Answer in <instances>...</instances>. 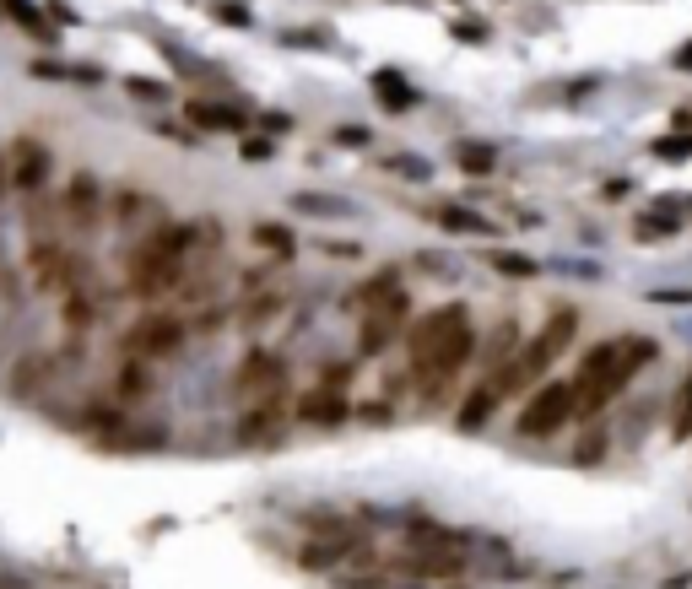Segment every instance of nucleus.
<instances>
[{
    "mask_svg": "<svg viewBox=\"0 0 692 589\" xmlns=\"http://www.w3.org/2000/svg\"><path fill=\"white\" fill-rule=\"evenodd\" d=\"M190 119H195V125H206V130H238V125H244V114H222L217 103H190Z\"/></svg>",
    "mask_w": 692,
    "mask_h": 589,
    "instance_id": "17",
    "label": "nucleus"
},
{
    "mask_svg": "<svg viewBox=\"0 0 692 589\" xmlns=\"http://www.w3.org/2000/svg\"><path fill=\"white\" fill-rule=\"evenodd\" d=\"M276 390H287V363H282V357H271V352H249L244 368L233 373V395L238 400H265Z\"/></svg>",
    "mask_w": 692,
    "mask_h": 589,
    "instance_id": "8",
    "label": "nucleus"
},
{
    "mask_svg": "<svg viewBox=\"0 0 692 589\" xmlns=\"http://www.w3.org/2000/svg\"><path fill=\"white\" fill-rule=\"evenodd\" d=\"M125 368H130V373H125V390H130V395H141V390H146V373H141V363H125Z\"/></svg>",
    "mask_w": 692,
    "mask_h": 589,
    "instance_id": "22",
    "label": "nucleus"
},
{
    "mask_svg": "<svg viewBox=\"0 0 692 589\" xmlns=\"http://www.w3.org/2000/svg\"><path fill=\"white\" fill-rule=\"evenodd\" d=\"M406 314H411V298H406V292H395L390 303H379V309H368L363 319H357V346H363L368 357H379L384 346H390L395 336H401Z\"/></svg>",
    "mask_w": 692,
    "mask_h": 589,
    "instance_id": "6",
    "label": "nucleus"
},
{
    "mask_svg": "<svg viewBox=\"0 0 692 589\" xmlns=\"http://www.w3.org/2000/svg\"><path fill=\"white\" fill-rule=\"evenodd\" d=\"M438 222L444 227H476V233H482V222H476L471 211H438Z\"/></svg>",
    "mask_w": 692,
    "mask_h": 589,
    "instance_id": "21",
    "label": "nucleus"
},
{
    "mask_svg": "<svg viewBox=\"0 0 692 589\" xmlns=\"http://www.w3.org/2000/svg\"><path fill=\"white\" fill-rule=\"evenodd\" d=\"M60 211H65V217H71L76 227H92V222H98V211H103V195H98V184H92L87 173H82V179H71V190H65Z\"/></svg>",
    "mask_w": 692,
    "mask_h": 589,
    "instance_id": "14",
    "label": "nucleus"
},
{
    "mask_svg": "<svg viewBox=\"0 0 692 589\" xmlns=\"http://www.w3.org/2000/svg\"><path fill=\"white\" fill-rule=\"evenodd\" d=\"M655 152H660V157H687V152H692V146H687V141H660V146H655Z\"/></svg>",
    "mask_w": 692,
    "mask_h": 589,
    "instance_id": "23",
    "label": "nucleus"
},
{
    "mask_svg": "<svg viewBox=\"0 0 692 589\" xmlns=\"http://www.w3.org/2000/svg\"><path fill=\"white\" fill-rule=\"evenodd\" d=\"M574 417V384H536L525 395V411L514 417L519 438H552L557 427Z\"/></svg>",
    "mask_w": 692,
    "mask_h": 589,
    "instance_id": "5",
    "label": "nucleus"
},
{
    "mask_svg": "<svg viewBox=\"0 0 692 589\" xmlns=\"http://www.w3.org/2000/svg\"><path fill=\"white\" fill-rule=\"evenodd\" d=\"M0 195H6V168H0Z\"/></svg>",
    "mask_w": 692,
    "mask_h": 589,
    "instance_id": "26",
    "label": "nucleus"
},
{
    "mask_svg": "<svg viewBox=\"0 0 692 589\" xmlns=\"http://www.w3.org/2000/svg\"><path fill=\"white\" fill-rule=\"evenodd\" d=\"M374 92L390 114H411V103H417V92L401 82V71H374Z\"/></svg>",
    "mask_w": 692,
    "mask_h": 589,
    "instance_id": "15",
    "label": "nucleus"
},
{
    "mask_svg": "<svg viewBox=\"0 0 692 589\" xmlns=\"http://www.w3.org/2000/svg\"><path fill=\"white\" fill-rule=\"evenodd\" d=\"M292 417L309 422V427H341L346 417H352V406L341 400V390H309L298 406H292Z\"/></svg>",
    "mask_w": 692,
    "mask_h": 589,
    "instance_id": "12",
    "label": "nucleus"
},
{
    "mask_svg": "<svg viewBox=\"0 0 692 589\" xmlns=\"http://www.w3.org/2000/svg\"><path fill=\"white\" fill-rule=\"evenodd\" d=\"M255 244H260L265 254H282V260H287L292 249H298V244H292V233H287V227H271V222H260V227H255Z\"/></svg>",
    "mask_w": 692,
    "mask_h": 589,
    "instance_id": "18",
    "label": "nucleus"
},
{
    "mask_svg": "<svg viewBox=\"0 0 692 589\" xmlns=\"http://www.w3.org/2000/svg\"><path fill=\"white\" fill-rule=\"evenodd\" d=\"M671 65H676V71H692V38H687L682 49H676V60H671Z\"/></svg>",
    "mask_w": 692,
    "mask_h": 589,
    "instance_id": "25",
    "label": "nucleus"
},
{
    "mask_svg": "<svg viewBox=\"0 0 692 589\" xmlns=\"http://www.w3.org/2000/svg\"><path fill=\"white\" fill-rule=\"evenodd\" d=\"M184 336H190V330H184L173 314H146V319H136V325H130L125 341H130V352H136V357H152V363H157V357H173V352H179Z\"/></svg>",
    "mask_w": 692,
    "mask_h": 589,
    "instance_id": "7",
    "label": "nucleus"
},
{
    "mask_svg": "<svg viewBox=\"0 0 692 589\" xmlns=\"http://www.w3.org/2000/svg\"><path fill=\"white\" fill-rule=\"evenodd\" d=\"M465 319H471V314H465V303H444V309L422 314L417 325L406 330V357H411V363H417V357H428L433 346L449 336V330H455V325H465Z\"/></svg>",
    "mask_w": 692,
    "mask_h": 589,
    "instance_id": "9",
    "label": "nucleus"
},
{
    "mask_svg": "<svg viewBox=\"0 0 692 589\" xmlns=\"http://www.w3.org/2000/svg\"><path fill=\"white\" fill-rule=\"evenodd\" d=\"M498 400H503V384H498V373H482V379H476V390L465 395V406H460V427L465 433H476V427H487V417L492 411H498Z\"/></svg>",
    "mask_w": 692,
    "mask_h": 589,
    "instance_id": "13",
    "label": "nucleus"
},
{
    "mask_svg": "<svg viewBox=\"0 0 692 589\" xmlns=\"http://www.w3.org/2000/svg\"><path fill=\"white\" fill-rule=\"evenodd\" d=\"M644 363H655V341L644 336H611L601 341L590 357H584L579 379H574V417H601V411L617 400L628 384L644 373Z\"/></svg>",
    "mask_w": 692,
    "mask_h": 589,
    "instance_id": "1",
    "label": "nucleus"
},
{
    "mask_svg": "<svg viewBox=\"0 0 692 589\" xmlns=\"http://www.w3.org/2000/svg\"><path fill=\"white\" fill-rule=\"evenodd\" d=\"M11 179H17L22 195L44 190V179H49V146L33 141V136H22L17 146H11Z\"/></svg>",
    "mask_w": 692,
    "mask_h": 589,
    "instance_id": "11",
    "label": "nucleus"
},
{
    "mask_svg": "<svg viewBox=\"0 0 692 589\" xmlns=\"http://www.w3.org/2000/svg\"><path fill=\"white\" fill-rule=\"evenodd\" d=\"M671 433H676V438H692V373L682 379V390H676V417H671Z\"/></svg>",
    "mask_w": 692,
    "mask_h": 589,
    "instance_id": "19",
    "label": "nucleus"
},
{
    "mask_svg": "<svg viewBox=\"0 0 692 589\" xmlns=\"http://www.w3.org/2000/svg\"><path fill=\"white\" fill-rule=\"evenodd\" d=\"M471 352H476V325L465 319V325L449 330V336L438 341L428 357H417V363H411V390H417L422 400H449L455 379L471 368Z\"/></svg>",
    "mask_w": 692,
    "mask_h": 589,
    "instance_id": "4",
    "label": "nucleus"
},
{
    "mask_svg": "<svg viewBox=\"0 0 692 589\" xmlns=\"http://www.w3.org/2000/svg\"><path fill=\"white\" fill-rule=\"evenodd\" d=\"M455 163H460L465 173H492V168H498V152H492V146L465 141V146H455Z\"/></svg>",
    "mask_w": 692,
    "mask_h": 589,
    "instance_id": "16",
    "label": "nucleus"
},
{
    "mask_svg": "<svg viewBox=\"0 0 692 589\" xmlns=\"http://www.w3.org/2000/svg\"><path fill=\"white\" fill-rule=\"evenodd\" d=\"M574 330H579V314H574V309H557L547 325H541V336L525 346V352L509 357L503 368H492V373H498V384H503V395H514V390H536L541 373L557 363V352H568V346H574Z\"/></svg>",
    "mask_w": 692,
    "mask_h": 589,
    "instance_id": "3",
    "label": "nucleus"
},
{
    "mask_svg": "<svg viewBox=\"0 0 692 589\" xmlns=\"http://www.w3.org/2000/svg\"><path fill=\"white\" fill-rule=\"evenodd\" d=\"M190 238L195 227H157V233H146L136 254H130L125 265V281L136 298H163L184 281V254H190Z\"/></svg>",
    "mask_w": 692,
    "mask_h": 589,
    "instance_id": "2",
    "label": "nucleus"
},
{
    "mask_svg": "<svg viewBox=\"0 0 692 589\" xmlns=\"http://www.w3.org/2000/svg\"><path fill=\"white\" fill-rule=\"evenodd\" d=\"M292 417V406H287V390H276V395H265V400H249V411L238 417V438L244 444H265L271 433H282Z\"/></svg>",
    "mask_w": 692,
    "mask_h": 589,
    "instance_id": "10",
    "label": "nucleus"
},
{
    "mask_svg": "<svg viewBox=\"0 0 692 589\" xmlns=\"http://www.w3.org/2000/svg\"><path fill=\"white\" fill-rule=\"evenodd\" d=\"M244 157H249V163H265V157H271V146H265V141H249Z\"/></svg>",
    "mask_w": 692,
    "mask_h": 589,
    "instance_id": "24",
    "label": "nucleus"
},
{
    "mask_svg": "<svg viewBox=\"0 0 692 589\" xmlns=\"http://www.w3.org/2000/svg\"><path fill=\"white\" fill-rule=\"evenodd\" d=\"M498 271H514V276H536V260H519V254H492Z\"/></svg>",
    "mask_w": 692,
    "mask_h": 589,
    "instance_id": "20",
    "label": "nucleus"
}]
</instances>
